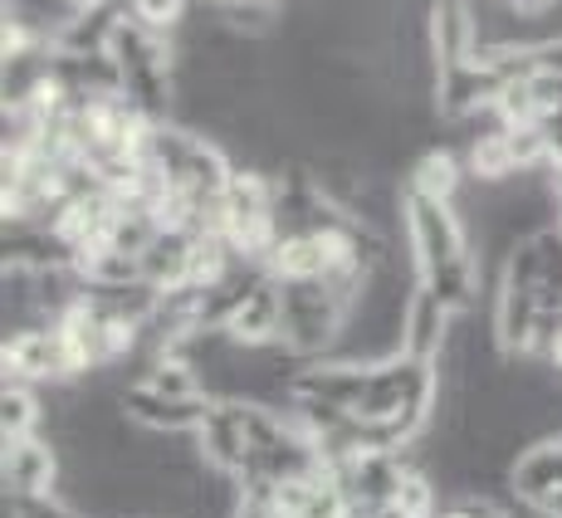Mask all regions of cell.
<instances>
[{
	"instance_id": "obj_7",
	"label": "cell",
	"mask_w": 562,
	"mask_h": 518,
	"mask_svg": "<svg viewBox=\"0 0 562 518\" xmlns=\"http://www.w3.org/2000/svg\"><path fill=\"white\" fill-rule=\"evenodd\" d=\"M538 308H543V299H538V289H518V284H504L499 294H494V333H499L504 352H528L533 348V328H538Z\"/></svg>"
},
{
	"instance_id": "obj_1",
	"label": "cell",
	"mask_w": 562,
	"mask_h": 518,
	"mask_svg": "<svg viewBox=\"0 0 562 518\" xmlns=\"http://www.w3.org/2000/svg\"><path fill=\"white\" fill-rule=\"evenodd\" d=\"M279 294H284V342L294 352H304L308 362L328 358L348 308L318 279H279Z\"/></svg>"
},
{
	"instance_id": "obj_9",
	"label": "cell",
	"mask_w": 562,
	"mask_h": 518,
	"mask_svg": "<svg viewBox=\"0 0 562 518\" xmlns=\"http://www.w3.org/2000/svg\"><path fill=\"white\" fill-rule=\"evenodd\" d=\"M430 40H436L440 69H450V64H470L474 49H480L470 5H464V0H436V10H430Z\"/></svg>"
},
{
	"instance_id": "obj_4",
	"label": "cell",
	"mask_w": 562,
	"mask_h": 518,
	"mask_svg": "<svg viewBox=\"0 0 562 518\" xmlns=\"http://www.w3.org/2000/svg\"><path fill=\"white\" fill-rule=\"evenodd\" d=\"M225 333H231L235 342H245V348H259V342H284V294H279L274 274H269L265 284L250 289V299L231 313Z\"/></svg>"
},
{
	"instance_id": "obj_11",
	"label": "cell",
	"mask_w": 562,
	"mask_h": 518,
	"mask_svg": "<svg viewBox=\"0 0 562 518\" xmlns=\"http://www.w3.org/2000/svg\"><path fill=\"white\" fill-rule=\"evenodd\" d=\"M74 10H99V5H113V0H69Z\"/></svg>"
},
{
	"instance_id": "obj_3",
	"label": "cell",
	"mask_w": 562,
	"mask_h": 518,
	"mask_svg": "<svg viewBox=\"0 0 562 518\" xmlns=\"http://www.w3.org/2000/svg\"><path fill=\"white\" fill-rule=\"evenodd\" d=\"M0 474H5V489L20 494V499H30V494H54V484H59V450L40 436L5 440Z\"/></svg>"
},
{
	"instance_id": "obj_2",
	"label": "cell",
	"mask_w": 562,
	"mask_h": 518,
	"mask_svg": "<svg viewBox=\"0 0 562 518\" xmlns=\"http://www.w3.org/2000/svg\"><path fill=\"white\" fill-rule=\"evenodd\" d=\"M406 250H411V259H416L420 279H426L430 269L450 264V259L474 255L456 206H450V201L416 196V191H406Z\"/></svg>"
},
{
	"instance_id": "obj_10",
	"label": "cell",
	"mask_w": 562,
	"mask_h": 518,
	"mask_svg": "<svg viewBox=\"0 0 562 518\" xmlns=\"http://www.w3.org/2000/svg\"><path fill=\"white\" fill-rule=\"evenodd\" d=\"M464 181H470V167H464V157L446 153V147L420 153L416 161H411V171H406V191L430 196V201H456L464 191Z\"/></svg>"
},
{
	"instance_id": "obj_8",
	"label": "cell",
	"mask_w": 562,
	"mask_h": 518,
	"mask_svg": "<svg viewBox=\"0 0 562 518\" xmlns=\"http://www.w3.org/2000/svg\"><path fill=\"white\" fill-rule=\"evenodd\" d=\"M191 245H196V235L177 230V225H167V230L153 235V245L143 250V279L153 289H181L191 274Z\"/></svg>"
},
{
	"instance_id": "obj_6",
	"label": "cell",
	"mask_w": 562,
	"mask_h": 518,
	"mask_svg": "<svg viewBox=\"0 0 562 518\" xmlns=\"http://www.w3.org/2000/svg\"><path fill=\"white\" fill-rule=\"evenodd\" d=\"M450 328H456V308H446L426 284L411 294L406 308V358L416 362H436L450 342Z\"/></svg>"
},
{
	"instance_id": "obj_5",
	"label": "cell",
	"mask_w": 562,
	"mask_h": 518,
	"mask_svg": "<svg viewBox=\"0 0 562 518\" xmlns=\"http://www.w3.org/2000/svg\"><path fill=\"white\" fill-rule=\"evenodd\" d=\"M201 450H205V465L215 470H235L240 474L250 465V436H245V412L240 402H215L211 416L201 426Z\"/></svg>"
}]
</instances>
